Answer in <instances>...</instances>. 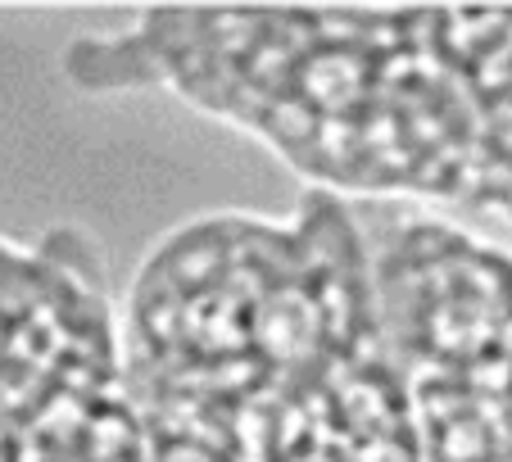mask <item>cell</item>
<instances>
[{
  "label": "cell",
  "mask_w": 512,
  "mask_h": 462,
  "mask_svg": "<svg viewBox=\"0 0 512 462\" xmlns=\"http://www.w3.org/2000/svg\"><path fill=\"white\" fill-rule=\"evenodd\" d=\"M59 68L87 96L168 91L304 191L458 213L512 236V10H141Z\"/></svg>",
  "instance_id": "6da1fadb"
},
{
  "label": "cell",
  "mask_w": 512,
  "mask_h": 462,
  "mask_svg": "<svg viewBox=\"0 0 512 462\" xmlns=\"http://www.w3.org/2000/svg\"><path fill=\"white\" fill-rule=\"evenodd\" d=\"M118 336L150 462H422L349 200L304 191L286 213L168 227Z\"/></svg>",
  "instance_id": "7a4b0ae2"
},
{
  "label": "cell",
  "mask_w": 512,
  "mask_h": 462,
  "mask_svg": "<svg viewBox=\"0 0 512 462\" xmlns=\"http://www.w3.org/2000/svg\"><path fill=\"white\" fill-rule=\"evenodd\" d=\"M0 462H150L105 254L82 227L0 231Z\"/></svg>",
  "instance_id": "3957f363"
}]
</instances>
